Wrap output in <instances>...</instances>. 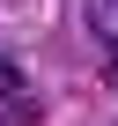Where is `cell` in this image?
<instances>
[{
    "label": "cell",
    "instance_id": "cell-1",
    "mask_svg": "<svg viewBox=\"0 0 118 126\" xmlns=\"http://www.w3.org/2000/svg\"><path fill=\"white\" fill-rule=\"evenodd\" d=\"M89 30L103 45H118V0H89Z\"/></svg>",
    "mask_w": 118,
    "mask_h": 126
},
{
    "label": "cell",
    "instance_id": "cell-2",
    "mask_svg": "<svg viewBox=\"0 0 118 126\" xmlns=\"http://www.w3.org/2000/svg\"><path fill=\"white\" fill-rule=\"evenodd\" d=\"M30 119H37V104H30V96H15L8 111H0V126H30Z\"/></svg>",
    "mask_w": 118,
    "mask_h": 126
},
{
    "label": "cell",
    "instance_id": "cell-3",
    "mask_svg": "<svg viewBox=\"0 0 118 126\" xmlns=\"http://www.w3.org/2000/svg\"><path fill=\"white\" fill-rule=\"evenodd\" d=\"M0 96H22V67L15 59H0Z\"/></svg>",
    "mask_w": 118,
    "mask_h": 126
}]
</instances>
